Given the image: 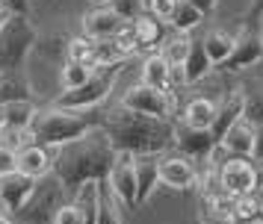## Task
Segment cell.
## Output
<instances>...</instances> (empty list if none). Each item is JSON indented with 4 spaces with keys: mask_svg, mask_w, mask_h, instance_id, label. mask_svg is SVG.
I'll return each mask as SVG.
<instances>
[{
    "mask_svg": "<svg viewBox=\"0 0 263 224\" xmlns=\"http://www.w3.org/2000/svg\"><path fill=\"white\" fill-rule=\"evenodd\" d=\"M219 141L213 139L210 130H195L186 127L183 121H175V148L180 151V156H190V159H207L216 151Z\"/></svg>",
    "mask_w": 263,
    "mask_h": 224,
    "instance_id": "12",
    "label": "cell"
},
{
    "mask_svg": "<svg viewBox=\"0 0 263 224\" xmlns=\"http://www.w3.org/2000/svg\"><path fill=\"white\" fill-rule=\"evenodd\" d=\"M260 18H263V0H249V9L242 12V24L260 27Z\"/></svg>",
    "mask_w": 263,
    "mask_h": 224,
    "instance_id": "37",
    "label": "cell"
},
{
    "mask_svg": "<svg viewBox=\"0 0 263 224\" xmlns=\"http://www.w3.org/2000/svg\"><path fill=\"white\" fill-rule=\"evenodd\" d=\"M133 35H136V42H139V50H154L160 42H163V21H157L154 15H139L136 21L130 24Z\"/></svg>",
    "mask_w": 263,
    "mask_h": 224,
    "instance_id": "24",
    "label": "cell"
},
{
    "mask_svg": "<svg viewBox=\"0 0 263 224\" xmlns=\"http://www.w3.org/2000/svg\"><path fill=\"white\" fill-rule=\"evenodd\" d=\"M201 224H234L231 215H201Z\"/></svg>",
    "mask_w": 263,
    "mask_h": 224,
    "instance_id": "40",
    "label": "cell"
},
{
    "mask_svg": "<svg viewBox=\"0 0 263 224\" xmlns=\"http://www.w3.org/2000/svg\"><path fill=\"white\" fill-rule=\"evenodd\" d=\"M142 86H151L157 92H172V68L168 62L163 59V53H148L142 62Z\"/></svg>",
    "mask_w": 263,
    "mask_h": 224,
    "instance_id": "21",
    "label": "cell"
},
{
    "mask_svg": "<svg viewBox=\"0 0 263 224\" xmlns=\"http://www.w3.org/2000/svg\"><path fill=\"white\" fill-rule=\"evenodd\" d=\"M9 18H12V9L0 0V27H6V24H9Z\"/></svg>",
    "mask_w": 263,
    "mask_h": 224,
    "instance_id": "41",
    "label": "cell"
},
{
    "mask_svg": "<svg viewBox=\"0 0 263 224\" xmlns=\"http://www.w3.org/2000/svg\"><path fill=\"white\" fill-rule=\"evenodd\" d=\"M112 162H116V148L104 127H92L83 139H74L53 151V174L68 189V195H77L86 183L107 180Z\"/></svg>",
    "mask_w": 263,
    "mask_h": 224,
    "instance_id": "1",
    "label": "cell"
},
{
    "mask_svg": "<svg viewBox=\"0 0 263 224\" xmlns=\"http://www.w3.org/2000/svg\"><path fill=\"white\" fill-rule=\"evenodd\" d=\"M101 115H104V109H92V112H71V109H60V106L39 109L36 121L30 127L33 145L57 151L74 139H83L92 127H101Z\"/></svg>",
    "mask_w": 263,
    "mask_h": 224,
    "instance_id": "3",
    "label": "cell"
},
{
    "mask_svg": "<svg viewBox=\"0 0 263 224\" xmlns=\"http://www.w3.org/2000/svg\"><path fill=\"white\" fill-rule=\"evenodd\" d=\"M36 35V27L27 21V15H12L6 27H0V74L24 68Z\"/></svg>",
    "mask_w": 263,
    "mask_h": 224,
    "instance_id": "5",
    "label": "cell"
},
{
    "mask_svg": "<svg viewBox=\"0 0 263 224\" xmlns=\"http://www.w3.org/2000/svg\"><path fill=\"white\" fill-rule=\"evenodd\" d=\"M201 21H204L201 12L195 9L192 3L180 0L178 9H175V15H172V21H168V24H172V30H175V33H186V35H190V30H195Z\"/></svg>",
    "mask_w": 263,
    "mask_h": 224,
    "instance_id": "31",
    "label": "cell"
},
{
    "mask_svg": "<svg viewBox=\"0 0 263 224\" xmlns=\"http://www.w3.org/2000/svg\"><path fill=\"white\" fill-rule=\"evenodd\" d=\"M160 180L178 192L195 189L198 186V168L190 156H180V153L178 156H160Z\"/></svg>",
    "mask_w": 263,
    "mask_h": 224,
    "instance_id": "13",
    "label": "cell"
},
{
    "mask_svg": "<svg viewBox=\"0 0 263 224\" xmlns=\"http://www.w3.org/2000/svg\"><path fill=\"white\" fill-rule=\"evenodd\" d=\"M254 139H257V127L242 115L239 121H234V127L222 136L219 145H222L228 153H234V156H249L251 159V153H254Z\"/></svg>",
    "mask_w": 263,
    "mask_h": 224,
    "instance_id": "17",
    "label": "cell"
},
{
    "mask_svg": "<svg viewBox=\"0 0 263 224\" xmlns=\"http://www.w3.org/2000/svg\"><path fill=\"white\" fill-rule=\"evenodd\" d=\"M251 159H263V124L257 127V139H254V153Z\"/></svg>",
    "mask_w": 263,
    "mask_h": 224,
    "instance_id": "39",
    "label": "cell"
},
{
    "mask_svg": "<svg viewBox=\"0 0 263 224\" xmlns=\"http://www.w3.org/2000/svg\"><path fill=\"white\" fill-rule=\"evenodd\" d=\"M180 0H145V12L154 15L157 21H172Z\"/></svg>",
    "mask_w": 263,
    "mask_h": 224,
    "instance_id": "34",
    "label": "cell"
},
{
    "mask_svg": "<svg viewBox=\"0 0 263 224\" xmlns=\"http://www.w3.org/2000/svg\"><path fill=\"white\" fill-rule=\"evenodd\" d=\"M130 24L121 18L116 9L109 6H95L83 15V35L92 42H109V38H119Z\"/></svg>",
    "mask_w": 263,
    "mask_h": 224,
    "instance_id": "10",
    "label": "cell"
},
{
    "mask_svg": "<svg viewBox=\"0 0 263 224\" xmlns=\"http://www.w3.org/2000/svg\"><path fill=\"white\" fill-rule=\"evenodd\" d=\"M101 127L107 130L116 153H133V156L154 153V156H163V151L175 148V121L139 115V112L124 109V106L104 109Z\"/></svg>",
    "mask_w": 263,
    "mask_h": 224,
    "instance_id": "2",
    "label": "cell"
},
{
    "mask_svg": "<svg viewBox=\"0 0 263 224\" xmlns=\"http://www.w3.org/2000/svg\"><path fill=\"white\" fill-rule=\"evenodd\" d=\"M160 183H163L160 180V156H154V153L136 156V210L151 200Z\"/></svg>",
    "mask_w": 263,
    "mask_h": 224,
    "instance_id": "16",
    "label": "cell"
},
{
    "mask_svg": "<svg viewBox=\"0 0 263 224\" xmlns=\"http://www.w3.org/2000/svg\"><path fill=\"white\" fill-rule=\"evenodd\" d=\"M18 171L33 177V180L53 174V151L39 148V145H27L24 151H18Z\"/></svg>",
    "mask_w": 263,
    "mask_h": 224,
    "instance_id": "18",
    "label": "cell"
},
{
    "mask_svg": "<svg viewBox=\"0 0 263 224\" xmlns=\"http://www.w3.org/2000/svg\"><path fill=\"white\" fill-rule=\"evenodd\" d=\"M3 130H6V109L0 106V133H3Z\"/></svg>",
    "mask_w": 263,
    "mask_h": 224,
    "instance_id": "42",
    "label": "cell"
},
{
    "mask_svg": "<svg viewBox=\"0 0 263 224\" xmlns=\"http://www.w3.org/2000/svg\"><path fill=\"white\" fill-rule=\"evenodd\" d=\"M12 171H18V153L9 151L6 145H0V177L12 174Z\"/></svg>",
    "mask_w": 263,
    "mask_h": 224,
    "instance_id": "36",
    "label": "cell"
},
{
    "mask_svg": "<svg viewBox=\"0 0 263 224\" xmlns=\"http://www.w3.org/2000/svg\"><path fill=\"white\" fill-rule=\"evenodd\" d=\"M186 3H192V6L201 12L204 18H207V15H213L216 6H219V0H186Z\"/></svg>",
    "mask_w": 263,
    "mask_h": 224,
    "instance_id": "38",
    "label": "cell"
},
{
    "mask_svg": "<svg viewBox=\"0 0 263 224\" xmlns=\"http://www.w3.org/2000/svg\"><path fill=\"white\" fill-rule=\"evenodd\" d=\"M192 47V35L186 33H172L168 38H163V59L168 62V68H183L186 65V56H190Z\"/></svg>",
    "mask_w": 263,
    "mask_h": 224,
    "instance_id": "27",
    "label": "cell"
},
{
    "mask_svg": "<svg viewBox=\"0 0 263 224\" xmlns=\"http://www.w3.org/2000/svg\"><path fill=\"white\" fill-rule=\"evenodd\" d=\"M109 9H116L127 24H133L139 15H145V0H109Z\"/></svg>",
    "mask_w": 263,
    "mask_h": 224,
    "instance_id": "33",
    "label": "cell"
},
{
    "mask_svg": "<svg viewBox=\"0 0 263 224\" xmlns=\"http://www.w3.org/2000/svg\"><path fill=\"white\" fill-rule=\"evenodd\" d=\"M15 100H33V89H30L24 68L0 74V106L15 104Z\"/></svg>",
    "mask_w": 263,
    "mask_h": 224,
    "instance_id": "22",
    "label": "cell"
},
{
    "mask_svg": "<svg viewBox=\"0 0 263 224\" xmlns=\"http://www.w3.org/2000/svg\"><path fill=\"white\" fill-rule=\"evenodd\" d=\"M3 109H6V130H30L39 112L33 100H15V104H6Z\"/></svg>",
    "mask_w": 263,
    "mask_h": 224,
    "instance_id": "29",
    "label": "cell"
},
{
    "mask_svg": "<svg viewBox=\"0 0 263 224\" xmlns=\"http://www.w3.org/2000/svg\"><path fill=\"white\" fill-rule=\"evenodd\" d=\"M107 183L116 192L119 203H124L127 210H136V156L133 153H116Z\"/></svg>",
    "mask_w": 263,
    "mask_h": 224,
    "instance_id": "11",
    "label": "cell"
},
{
    "mask_svg": "<svg viewBox=\"0 0 263 224\" xmlns=\"http://www.w3.org/2000/svg\"><path fill=\"white\" fill-rule=\"evenodd\" d=\"M246 115V100H242V92L237 89H231V92H225V97L219 100V106H216V121H213V139L222 141V136H225L228 130L234 127V121H239V118Z\"/></svg>",
    "mask_w": 263,
    "mask_h": 224,
    "instance_id": "15",
    "label": "cell"
},
{
    "mask_svg": "<svg viewBox=\"0 0 263 224\" xmlns=\"http://www.w3.org/2000/svg\"><path fill=\"white\" fill-rule=\"evenodd\" d=\"M53 224H86V212H83V207H80V203H77V200L71 198L60 212H57Z\"/></svg>",
    "mask_w": 263,
    "mask_h": 224,
    "instance_id": "35",
    "label": "cell"
},
{
    "mask_svg": "<svg viewBox=\"0 0 263 224\" xmlns=\"http://www.w3.org/2000/svg\"><path fill=\"white\" fill-rule=\"evenodd\" d=\"M260 59H263V30L242 24V30L237 33V42H234V50H231V56H228V62L222 68L242 71L249 65H254V62H260Z\"/></svg>",
    "mask_w": 263,
    "mask_h": 224,
    "instance_id": "9",
    "label": "cell"
},
{
    "mask_svg": "<svg viewBox=\"0 0 263 224\" xmlns=\"http://www.w3.org/2000/svg\"><path fill=\"white\" fill-rule=\"evenodd\" d=\"M130 112H139V115H151V118H166L172 121V112H175V104H172V92H157L151 86H130L127 92L121 94V104Z\"/></svg>",
    "mask_w": 263,
    "mask_h": 224,
    "instance_id": "8",
    "label": "cell"
},
{
    "mask_svg": "<svg viewBox=\"0 0 263 224\" xmlns=\"http://www.w3.org/2000/svg\"><path fill=\"white\" fill-rule=\"evenodd\" d=\"M231 221L234 224H263V189H254L251 195L234 200Z\"/></svg>",
    "mask_w": 263,
    "mask_h": 224,
    "instance_id": "23",
    "label": "cell"
},
{
    "mask_svg": "<svg viewBox=\"0 0 263 224\" xmlns=\"http://www.w3.org/2000/svg\"><path fill=\"white\" fill-rule=\"evenodd\" d=\"M116 77H119V65H112V68H98L92 80L83 83L80 89L62 92L60 97L53 100V106L71 109V112H92V109H101V104L107 100V94L112 92Z\"/></svg>",
    "mask_w": 263,
    "mask_h": 224,
    "instance_id": "6",
    "label": "cell"
},
{
    "mask_svg": "<svg viewBox=\"0 0 263 224\" xmlns=\"http://www.w3.org/2000/svg\"><path fill=\"white\" fill-rule=\"evenodd\" d=\"M33 189H36V180L33 177L21 174V171H12V174L0 177V203L6 207L9 215H15V212L24 207V200L30 198Z\"/></svg>",
    "mask_w": 263,
    "mask_h": 224,
    "instance_id": "14",
    "label": "cell"
},
{
    "mask_svg": "<svg viewBox=\"0 0 263 224\" xmlns=\"http://www.w3.org/2000/svg\"><path fill=\"white\" fill-rule=\"evenodd\" d=\"M95 6H109V0H92Z\"/></svg>",
    "mask_w": 263,
    "mask_h": 224,
    "instance_id": "43",
    "label": "cell"
},
{
    "mask_svg": "<svg viewBox=\"0 0 263 224\" xmlns=\"http://www.w3.org/2000/svg\"><path fill=\"white\" fill-rule=\"evenodd\" d=\"M65 53H68V62H80V65H92V68H98L95 65V42L86 38V35L71 38V42L65 45Z\"/></svg>",
    "mask_w": 263,
    "mask_h": 224,
    "instance_id": "32",
    "label": "cell"
},
{
    "mask_svg": "<svg viewBox=\"0 0 263 224\" xmlns=\"http://www.w3.org/2000/svg\"><path fill=\"white\" fill-rule=\"evenodd\" d=\"M210 159H213V165L219 168V180H222V186H225L228 195L246 198V195H251V192L257 189L254 162H251L249 156H234V153H228L222 145H216V151L210 153Z\"/></svg>",
    "mask_w": 263,
    "mask_h": 224,
    "instance_id": "7",
    "label": "cell"
},
{
    "mask_svg": "<svg viewBox=\"0 0 263 224\" xmlns=\"http://www.w3.org/2000/svg\"><path fill=\"white\" fill-rule=\"evenodd\" d=\"M92 65H80V62H65L62 65V74H60V83H62V92H71V89H80L83 83H89L95 77Z\"/></svg>",
    "mask_w": 263,
    "mask_h": 224,
    "instance_id": "30",
    "label": "cell"
},
{
    "mask_svg": "<svg viewBox=\"0 0 263 224\" xmlns=\"http://www.w3.org/2000/svg\"><path fill=\"white\" fill-rule=\"evenodd\" d=\"M68 189L60 183L57 174H48L36 180V189L30 192V198L24 200V207L15 212V224H53L57 212L68 203Z\"/></svg>",
    "mask_w": 263,
    "mask_h": 224,
    "instance_id": "4",
    "label": "cell"
},
{
    "mask_svg": "<svg viewBox=\"0 0 263 224\" xmlns=\"http://www.w3.org/2000/svg\"><path fill=\"white\" fill-rule=\"evenodd\" d=\"M216 106H219L216 100H210V97L198 94V97L186 100L183 112H180V121H183L186 127H195V130H213V121H216Z\"/></svg>",
    "mask_w": 263,
    "mask_h": 224,
    "instance_id": "20",
    "label": "cell"
},
{
    "mask_svg": "<svg viewBox=\"0 0 263 224\" xmlns=\"http://www.w3.org/2000/svg\"><path fill=\"white\" fill-rule=\"evenodd\" d=\"M186 83H198L201 77H207L213 71V62L204 50V42L201 38H192V47H190V56H186Z\"/></svg>",
    "mask_w": 263,
    "mask_h": 224,
    "instance_id": "28",
    "label": "cell"
},
{
    "mask_svg": "<svg viewBox=\"0 0 263 224\" xmlns=\"http://www.w3.org/2000/svg\"><path fill=\"white\" fill-rule=\"evenodd\" d=\"M204 42V50H207V56L213 62V68H222L231 56V50H234V42H237V35L225 30V27H210L207 33L201 35Z\"/></svg>",
    "mask_w": 263,
    "mask_h": 224,
    "instance_id": "19",
    "label": "cell"
},
{
    "mask_svg": "<svg viewBox=\"0 0 263 224\" xmlns=\"http://www.w3.org/2000/svg\"><path fill=\"white\" fill-rule=\"evenodd\" d=\"M95 224H121V207L107 180L98 183V218Z\"/></svg>",
    "mask_w": 263,
    "mask_h": 224,
    "instance_id": "26",
    "label": "cell"
},
{
    "mask_svg": "<svg viewBox=\"0 0 263 224\" xmlns=\"http://www.w3.org/2000/svg\"><path fill=\"white\" fill-rule=\"evenodd\" d=\"M239 92H242V100H246V118L254 127H260L263 124V77L246 80L239 86Z\"/></svg>",
    "mask_w": 263,
    "mask_h": 224,
    "instance_id": "25",
    "label": "cell"
}]
</instances>
